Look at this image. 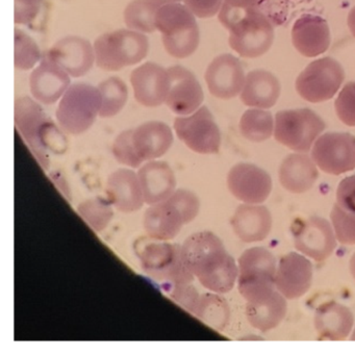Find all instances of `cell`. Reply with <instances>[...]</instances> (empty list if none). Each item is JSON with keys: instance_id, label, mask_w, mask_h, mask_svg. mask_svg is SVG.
Masks as SVG:
<instances>
[{"instance_id": "39", "label": "cell", "mask_w": 355, "mask_h": 354, "mask_svg": "<svg viewBox=\"0 0 355 354\" xmlns=\"http://www.w3.org/2000/svg\"><path fill=\"white\" fill-rule=\"evenodd\" d=\"M336 115L344 124L355 126V81H349L336 98Z\"/></svg>"}, {"instance_id": "16", "label": "cell", "mask_w": 355, "mask_h": 354, "mask_svg": "<svg viewBox=\"0 0 355 354\" xmlns=\"http://www.w3.org/2000/svg\"><path fill=\"white\" fill-rule=\"evenodd\" d=\"M130 83L139 103L157 108L165 103L171 79L168 69L157 62H146L132 71Z\"/></svg>"}, {"instance_id": "15", "label": "cell", "mask_w": 355, "mask_h": 354, "mask_svg": "<svg viewBox=\"0 0 355 354\" xmlns=\"http://www.w3.org/2000/svg\"><path fill=\"white\" fill-rule=\"evenodd\" d=\"M227 187L240 201L259 204L268 199L273 185L265 170L255 165L240 162L228 172Z\"/></svg>"}, {"instance_id": "4", "label": "cell", "mask_w": 355, "mask_h": 354, "mask_svg": "<svg viewBox=\"0 0 355 354\" xmlns=\"http://www.w3.org/2000/svg\"><path fill=\"white\" fill-rule=\"evenodd\" d=\"M155 26L169 56L189 58L198 48L200 31L195 15L184 4L178 2L161 6L155 16Z\"/></svg>"}, {"instance_id": "23", "label": "cell", "mask_w": 355, "mask_h": 354, "mask_svg": "<svg viewBox=\"0 0 355 354\" xmlns=\"http://www.w3.org/2000/svg\"><path fill=\"white\" fill-rule=\"evenodd\" d=\"M145 203L153 205L169 198L176 187V178L169 164L148 160L138 171Z\"/></svg>"}, {"instance_id": "3", "label": "cell", "mask_w": 355, "mask_h": 354, "mask_svg": "<svg viewBox=\"0 0 355 354\" xmlns=\"http://www.w3.org/2000/svg\"><path fill=\"white\" fill-rule=\"evenodd\" d=\"M15 124L37 160L44 170L49 166V150L58 152L62 135L47 117L40 102L30 96H21L15 100Z\"/></svg>"}, {"instance_id": "6", "label": "cell", "mask_w": 355, "mask_h": 354, "mask_svg": "<svg viewBox=\"0 0 355 354\" xmlns=\"http://www.w3.org/2000/svg\"><path fill=\"white\" fill-rule=\"evenodd\" d=\"M93 46L97 67L105 71H120L146 58L149 40L140 31L122 28L103 33Z\"/></svg>"}, {"instance_id": "32", "label": "cell", "mask_w": 355, "mask_h": 354, "mask_svg": "<svg viewBox=\"0 0 355 354\" xmlns=\"http://www.w3.org/2000/svg\"><path fill=\"white\" fill-rule=\"evenodd\" d=\"M159 8L161 6L153 0H132L123 12L126 27L143 33H155V16Z\"/></svg>"}, {"instance_id": "18", "label": "cell", "mask_w": 355, "mask_h": 354, "mask_svg": "<svg viewBox=\"0 0 355 354\" xmlns=\"http://www.w3.org/2000/svg\"><path fill=\"white\" fill-rule=\"evenodd\" d=\"M168 71L171 85L166 106L178 116H188L196 112L205 100V93L194 73L180 65L169 67Z\"/></svg>"}, {"instance_id": "2", "label": "cell", "mask_w": 355, "mask_h": 354, "mask_svg": "<svg viewBox=\"0 0 355 354\" xmlns=\"http://www.w3.org/2000/svg\"><path fill=\"white\" fill-rule=\"evenodd\" d=\"M218 18L230 31V47L243 58H259L271 48L274 41L273 23L261 8L241 12L220 10Z\"/></svg>"}, {"instance_id": "10", "label": "cell", "mask_w": 355, "mask_h": 354, "mask_svg": "<svg viewBox=\"0 0 355 354\" xmlns=\"http://www.w3.org/2000/svg\"><path fill=\"white\" fill-rule=\"evenodd\" d=\"M345 79L342 65L332 58H322L307 65L296 79V91L313 103L331 99Z\"/></svg>"}, {"instance_id": "22", "label": "cell", "mask_w": 355, "mask_h": 354, "mask_svg": "<svg viewBox=\"0 0 355 354\" xmlns=\"http://www.w3.org/2000/svg\"><path fill=\"white\" fill-rule=\"evenodd\" d=\"M107 193L111 203L122 212H134L145 203L138 173L132 169L114 171L107 183Z\"/></svg>"}, {"instance_id": "46", "label": "cell", "mask_w": 355, "mask_h": 354, "mask_svg": "<svg viewBox=\"0 0 355 354\" xmlns=\"http://www.w3.org/2000/svg\"><path fill=\"white\" fill-rule=\"evenodd\" d=\"M348 27L350 29L353 37H355V6L349 12L348 15Z\"/></svg>"}, {"instance_id": "44", "label": "cell", "mask_w": 355, "mask_h": 354, "mask_svg": "<svg viewBox=\"0 0 355 354\" xmlns=\"http://www.w3.org/2000/svg\"><path fill=\"white\" fill-rule=\"evenodd\" d=\"M336 203L349 212H355V174L340 181L336 191Z\"/></svg>"}, {"instance_id": "17", "label": "cell", "mask_w": 355, "mask_h": 354, "mask_svg": "<svg viewBox=\"0 0 355 354\" xmlns=\"http://www.w3.org/2000/svg\"><path fill=\"white\" fill-rule=\"evenodd\" d=\"M245 78L242 62L230 53L214 58L205 74L209 93L220 99L236 97L244 87Z\"/></svg>"}, {"instance_id": "34", "label": "cell", "mask_w": 355, "mask_h": 354, "mask_svg": "<svg viewBox=\"0 0 355 354\" xmlns=\"http://www.w3.org/2000/svg\"><path fill=\"white\" fill-rule=\"evenodd\" d=\"M240 131L243 137L255 143L266 141L274 131L273 117L263 108L246 110L240 120Z\"/></svg>"}, {"instance_id": "42", "label": "cell", "mask_w": 355, "mask_h": 354, "mask_svg": "<svg viewBox=\"0 0 355 354\" xmlns=\"http://www.w3.org/2000/svg\"><path fill=\"white\" fill-rule=\"evenodd\" d=\"M44 0H15L16 24L28 25L32 23L40 12Z\"/></svg>"}, {"instance_id": "25", "label": "cell", "mask_w": 355, "mask_h": 354, "mask_svg": "<svg viewBox=\"0 0 355 354\" xmlns=\"http://www.w3.org/2000/svg\"><path fill=\"white\" fill-rule=\"evenodd\" d=\"M232 226L236 237L245 243L263 241L271 231V212L266 206L242 204L232 217Z\"/></svg>"}, {"instance_id": "11", "label": "cell", "mask_w": 355, "mask_h": 354, "mask_svg": "<svg viewBox=\"0 0 355 354\" xmlns=\"http://www.w3.org/2000/svg\"><path fill=\"white\" fill-rule=\"evenodd\" d=\"M174 129L178 139L192 151L199 154L219 152L221 133L207 106H200L188 116L176 117Z\"/></svg>"}, {"instance_id": "29", "label": "cell", "mask_w": 355, "mask_h": 354, "mask_svg": "<svg viewBox=\"0 0 355 354\" xmlns=\"http://www.w3.org/2000/svg\"><path fill=\"white\" fill-rule=\"evenodd\" d=\"M286 310V298L276 289L268 295L247 302L246 317L254 328L265 332L282 323Z\"/></svg>"}, {"instance_id": "7", "label": "cell", "mask_w": 355, "mask_h": 354, "mask_svg": "<svg viewBox=\"0 0 355 354\" xmlns=\"http://www.w3.org/2000/svg\"><path fill=\"white\" fill-rule=\"evenodd\" d=\"M101 97L98 87L86 83L70 85L60 100L57 116L60 126L69 135L86 133L99 116Z\"/></svg>"}, {"instance_id": "30", "label": "cell", "mask_w": 355, "mask_h": 354, "mask_svg": "<svg viewBox=\"0 0 355 354\" xmlns=\"http://www.w3.org/2000/svg\"><path fill=\"white\" fill-rule=\"evenodd\" d=\"M354 324L352 312L338 302L319 306L315 314V326L322 339L342 341L350 335Z\"/></svg>"}, {"instance_id": "24", "label": "cell", "mask_w": 355, "mask_h": 354, "mask_svg": "<svg viewBox=\"0 0 355 354\" xmlns=\"http://www.w3.org/2000/svg\"><path fill=\"white\" fill-rule=\"evenodd\" d=\"M173 140L172 129L162 121H148L132 131L135 148L144 162L165 155L171 148Z\"/></svg>"}, {"instance_id": "43", "label": "cell", "mask_w": 355, "mask_h": 354, "mask_svg": "<svg viewBox=\"0 0 355 354\" xmlns=\"http://www.w3.org/2000/svg\"><path fill=\"white\" fill-rule=\"evenodd\" d=\"M224 0H184V6L201 19L211 18L219 14Z\"/></svg>"}, {"instance_id": "27", "label": "cell", "mask_w": 355, "mask_h": 354, "mask_svg": "<svg viewBox=\"0 0 355 354\" xmlns=\"http://www.w3.org/2000/svg\"><path fill=\"white\" fill-rule=\"evenodd\" d=\"M280 90V83L275 75L257 69L246 75L240 97L245 106L270 108L277 102Z\"/></svg>"}, {"instance_id": "35", "label": "cell", "mask_w": 355, "mask_h": 354, "mask_svg": "<svg viewBox=\"0 0 355 354\" xmlns=\"http://www.w3.org/2000/svg\"><path fill=\"white\" fill-rule=\"evenodd\" d=\"M112 205L113 204L110 200L107 201L101 198H93L82 202L78 206V212L88 223L89 226L92 227L96 233H101L113 219Z\"/></svg>"}, {"instance_id": "38", "label": "cell", "mask_w": 355, "mask_h": 354, "mask_svg": "<svg viewBox=\"0 0 355 354\" xmlns=\"http://www.w3.org/2000/svg\"><path fill=\"white\" fill-rule=\"evenodd\" d=\"M132 131L134 129H128L122 131L113 144V153L116 160L124 166L130 168H140L143 160L139 156L134 142H132Z\"/></svg>"}, {"instance_id": "20", "label": "cell", "mask_w": 355, "mask_h": 354, "mask_svg": "<svg viewBox=\"0 0 355 354\" xmlns=\"http://www.w3.org/2000/svg\"><path fill=\"white\" fill-rule=\"evenodd\" d=\"M72 77H82L92 70L95 62L94 46L78 35H67L53 44L47 52Z\"/></svg>"}, {"instance_id": "40", "label": "cell", "mask_w": 355, "mask_h": 354, "mask_svg": "<svg viewBox=\"0 0 355 354\" xmlns=\"http://www.w3.org/2000/svg\"><path fill=\"white\" fill-rule=\"evenodd\" d=\"M167 200L180 210L186 224L194 220L200 210L198 197L189 189H175Z\"/></svg>"}, {"instance_id": "14", "label": "cell", "mask_w": 355, "mask_h": 354, "mask_svg": "<svg viewBox=\"0 0 355 354\" xmlns=\"http://www.w3.org/2000/svg\"><path fill=\"white\" fill-rule=\"evenodd\" d=\"M71 83L70 74L51 56H43L30 75L31 93L40 103H55Z\"/></svg>"}, {"instance_id": "1", "label": "cell", "mask_w": 355, "mask_h": 354, "mask_svg": "<svg viewBox=\"0 0 355 354\" xmlns=\"http://www.w3.org/2000/svg\"><path fill=\"white\" fill-rule=\"evenodd\" d=\"M182 256L187 268L205 289L225 294L234 287L239 266L215 233L199 231L187 237Z\"/></svg>"}, {"instance_id": "45", "label": "cell", "mask_w": 355, "mask_h": 354, "mask_svg": "<svg viewBox=\"0 0 355 354\" xmlns=\"http://www.w3.org/2000/svg\"><path fill=\"white\" fill-rule=\"evenodd\" d=\"M263 0H224L221 10L241 12L248 8H259Z\"/></svg>"}, {"instance_id": "37", "label": "cell", "mask_w": 355, "mask_h": 354, "mask_svg": "<svg viewBox=\"0 0 355 354\" xmlns=\"http://www.w3.org/2000/svg\"><path fill=\"white\" fill-rule=\"evenodd\" d=\"M330 219L338 241L345 245H355V212H349L336 203Z\"/></svg>"}, {"instance_id": "28", "label": "cell", "mask_w": 355, "mask_h": 354, "mask_svg": "<svg viewBox=\"0 0 355 354\" xmlns=\"http://www.w3.org/2000/svg\"><path fill=\"white\" fill-rule=\"evenodd\" d=\"M317 178V165L307 154H290L280 165V183L291 193L301 194L309 191L315 185Z\"/></svg>"}, {"instance_id": "31", "label": "cell", "mask_w": 355, "mask_h": 354, "mask_svg": "<svg viewBox=\"0 0 355 354\" xmlns=\"http://www.w3.org/2000/svg\"><path fill=\"white\" fill-rule=\"evenodd\" d=\"M194 314L211 328L221 331L230 321V305L221 296L202 294L199 297Z\"/></svg>"}, {"instance_id": "9", "label": "cell", "mask_w": 355, "mask_h": 354, "mask_svg": "<svg viewBox=\"0 0 355 354\" xmlns=\"http://www.w3.org/2000/svg\"><path fill=\"white\" fill-rule=\"evenodd\" d=\"M325 127L323 119L309 108L282 110L275 116L274 137L294 151L307 152Z\"/></svg>"}, {"instance_id": "33", "label": "cell", "mask_w": 355, "mask_h": 354, "mask_svg": "<svg viewBox=\"0 0 355 354\" xmlns=\"http://www.w3.org/2000/svg\"><path fill=\"white\" fill-rule=\"evenodd\" d=\"M101 97V118H112L119 114L128 99V89L126 83L120 77L112 76L101 81L98 85Z\"/></svg>"}, {"instance_id": "41", "label": "cell", "mask_w": 355, "mask_h": 354, "mask_svg": "<svg viewBox=\"0 0 355 354\" xmlns=\"http://www.w3.org/2000/svg\"><path fill=\"white\" fill-rule=\"evenodd\" d=\"M169 295L171 296L174 301L178 302L182 308L188 310L191 314H194L195 308H196L199 297H200L192 283L170 285Z\"/></svg>"}, {"instance_id": "13", "label": "cell", "mask_w": 355, "mask_h": 354, "mask_svg": "<svg viewBox=\"0 0 355 354\" xmlns=\"http://www.w3.org/2000/svg\"><path fill=\"white\" fill-rule=\"evenodd\" d=\"M311 158L328 174L340 175L355 169V135L327 133L315 140Z\"/></svg>"}, {"instance_id": "19", "label": "cell", "mask_w": 355, "mask_h": 354, "mask_svg": "<svg viewBox=\"0 0 355 354\" xmlns=\"http://www.w3.org/2000/svg\"><path fill=\"white\" fill-rule=\"evenodd\" d=\"M313 266L304 254L290 252L282 256L276 271V289L286 299L304 295L313 283Z\"/></svg>"}, {"instance_id": "21", "label": "cell", "mask_w": 355, "mask_h": 354, "mask_svg": "<svg viewBox=\"0 0 355 354\" xmlns=\"http://www.w3.org/2000/svg\"><path fill=\"white\" fill-rule=\"evenodd\" d=\"M292 41L299 53L306 58H315L329 48V26L322 17L302 15L293 25Z\"/></svg>"}, {"instance_id": "12", "label": "cell", "mask_w": 355, "mask_h": 354, "mask_svg": "<svg viewBox=\"0 0 355 354\" xmlns=\"http://www.w3.org/2000/svg\"><path fill=\"white\" fill-rule=\"evenodd\" d=\"M291 231L295 248L317 262L327 260L336 249V239L334 227L321 217L298 219L293 223Z\"/></svg>"}, {"instance_id": "26", "label": "cell", "mask_w": 355, "mask_h": 354, "mask_svg": "<svg viewBox=\"0 0 355 354\" xmlns=\"http://www.w3.org/2000/svg\"><path fill=\"white\" fill-rule=\"evenodd\" d=\"M143 224L150 239L171 241L180 235L186 222L180 210L166 199L147 208Z\"/></svg>"}, {"instance_id": "48", "label": "cell", "mask_w": 355, "mask_h": 354, "mask_svg": "<svg viewBox=\"0 0 355 354\" xmlns=\"http://www.w3.org/2000/svg\"><path fill=\"white\" fill-rule=\"evenodd\" d=\"M350 271L352 274L353 278L355 279V253L353 254L350 260Z\"/></svg>"}, {"instance_id": "49", "label": "cell", "mask_w": 355, "mask_h": 354, "mask_svg": "<svg viewBox=\"0 0 355 354\" xmlns=\"http://www.w3.org/2000/svg\"><path fill=\"white\" fill-rule=\"evenodd\" d=\"M350 339H351V341H355V328H354V331H353V332H352V335H351Z\"/></svg>"}, {"instance_id": "8", "label": "cell", "mask_w": 355, "mask_h": 354, "mask_svg": "<svg viewBox=\"0 0 355 354\" xmlns=\"http://www.w3.org/2000/svg\"><path fill=\"white\" fill-rule=\"evenodd\" d=\"M277 266L273 254L263 247L250 248L239 258L238 285L247 302L275 291Z\"/></svg>"}, {"instance_id": "5", "label": "cell", "mask_w": 355, "mask_h": 354, "mask_svg": "<svg viewBox=\"0 0 355 354\" xmlns=\"http://www.w3.org/2000/svg\"><path fill=\"white\" fill-rule=\"evenodd\" d=\"M136 253L143 271L159 283L169 285L192 283L190 272L182 256V246L167 241L143 239L137 242Z\"/></svg>"}, {"instance_id": "36", "label": "cell", "mask_w": 355, "mask_h": 354, "mask_svg": "<svg viewBox=\"0 0 355 354\" xmlns=\"http://www.w3.org/2000/svg\"><path fill=\"white\" fill-rule=\"evenodd\" d=\"M42 58L37 42L26 31L15 28V68L31 70L41 62Z\"/></svg>"}, {"instance_id": "47", "label": "cell", "mask_w": 355, "mask_h": 354, "mask_svg": "<svg viewBox=\"0 0 355 354\" xmlns=\"http://www.w3.org/2000/svg\"><path fill=\"white\" fill-rule=\"evenodd\" d=\"M153 1L159 3V6H165V4L169 3H178V2L182 1V0H153Z\"/></svg>"}]
</instances>
